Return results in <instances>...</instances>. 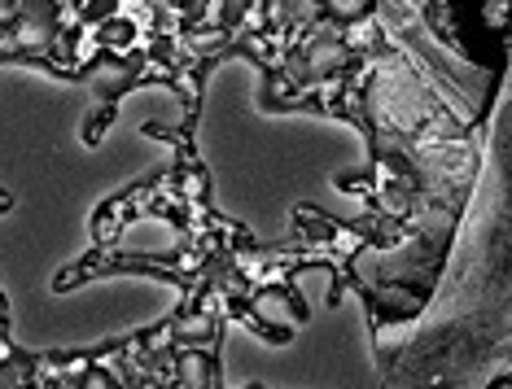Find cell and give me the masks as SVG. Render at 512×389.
I'll return each mask as SVG.
<instances>
[{"label":"cell","mask_w":512,"mask_h":389,"mask_svg":"<svg viewBox=\"0 0 512 389\" xmlns=\"http://www.w3.org/2000/svg\"><path fill=\"white\" fill-rule=\"evenodd\" d=\"M254 311H259L267 324H281V328H294L298 324L294 311H289V298H285V293H276V289L259 293V298H254Z\"/></svg>","instance_id":"6da1fadb"},{"label":"cell","mask_w":512,"mask_h":389,"mask_svg":"<svg viewBox=\"0 0 512 389\" xmlns=\"http://www.w3.org/2000/svg\"><path fill=\"white\" fill-rule=\"evenodd\" d=\"M180 376H184V389H206L211 385V363H206L202 355H184Z\"/></svg>","instance_id":"7a4b0ae2"},{"label":"cell","mask_w":512,"mask_h":389,"mask_svg":"<svg viewBox=\"0 0 512 389\" xmlns=\"http://www.w3.org/2000/svg\"><path fill=\"white\" fill-rule=\"evenodd\" d=\"M346 62V49L342 44H320V49H311V70H333Z\"/></svg>","instance_id":"3957f363"},{"label":"cell","mask_w":512,"mask_h":389,"mask_svg":"<svg viewBox=\"0 0 512 389\" xmlns=\"http://www.w3.org/2000/svg\"><path fill=\"white\" fill-rule=\"evenodd\" d=\"M84 389H110V385H106V376H88Z\"/></svg>","instance_id":"277c9868"}]
</instances>
